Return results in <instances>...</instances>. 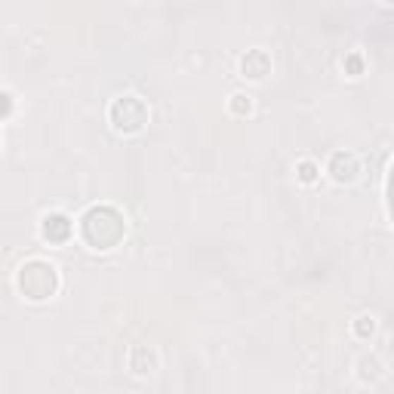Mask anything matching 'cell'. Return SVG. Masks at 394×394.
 Returning <instances> with one entry per match:
<instances>
[{
  "instance_id": "cell-5",
  "label": "cell",
  "mask_w": 394,
  "mask_h": 394,
  "mask_svg": "<svg viewBox=\"0 0 394 394\" xmlns=\"http://www.w3.org/2000/svg\"><path fill=\"white\" fill-rule=\"evenodd\" d=\"M357 173H360V166H357V157L351 154V151H336V154H333L330 176L336 182H355Z\"/></svg>"
},
{
  "instance_id": "cell-9",
  "label": "cell",
  "mask_w": 394,
  "mask_h": 394,
  "mask_svg": "<svg viewBox=\"0 0 394 394\" xmlns=\"http://www.w3.org/2000/svg\"><path fill=\"white\" fill-rule=\"evenodd\" d=\"M228 108H231V114H238V117H244L253 111V96H247V93H234L228 99Z\"/></svg>"
},
{
  "instance_id": "cell-14",
  "label": "cell",
  "mask_w": 394,
  "mask_h": 394,
  "mask_svg": "<svg viewBox=\"0 0 394 394\" xmlns=\"http://www.w3.org/2000/svg\"><path fill=\"white\" fill-rule=\"evenodd\" d=\"M382 4H391V0H382Z\"/></svg>"
},
{
  "instance_id": "cell-3",
  "label": "cell",
  "mask_w": 394,
  "mask_h": 394,
  "mask_svg": "<svg viewBox=\"0 0 394 394\" xmlns=\"http://www.w3.org/2000/svg\"><path fill=\"white\" fill-rule=\"evenodd\" d=\"M108 117H111L117 133H139L148 123V108L139 96H121V99H114Z\"/></svg>"
},
{
  "instance_id": "cell-6",
  "label": "cell",
  "mask_w": 394,
  "mask_h": 394,
  "mask_svg": "<svg viewBox=\"0 0 394 394\" xmlns=\"http://www.w3.org/2000/svg\"><path fill=\"white\" fill-rule=\"evenodd\" d=\"M71 231H74V225L68 216H62V213H53L44 219V238L49 244H65V240L71 238Z\"/></svg>"
},
{
  "instance_id": "cell-11",
  "label": "cell",
  "mask_w": 394,
  "mask_h": 394,
  "mask_svg": "<svg viewBox=\"0 0 394 394\" xmlns=\"http://www.w3.org/2000/svg\"><path fill=\"white\" fill-rule=\"evenodd\" d=\"M373 333H376V321H373V317L370 314L357 317V321H355V336L357 339H370Z\"/></svg>"
},
{
  "instance_id": "cell-8",
  "label": "cell",
  "mask_w": 394,
  "mask_h": 394,
  "mask_svg": "<svg viewBox=\"0 0 394 394\" xmlns=\"http://www.w3.org/2000/svg\"><path fill=\"white\" fill-rule=\"evenodd\" d=\"M360 379L364 382H376V379H382V364L376 357H364L360 360Z\"/></svg>"
},
{
  "instance_id": "cell-13",
  "label": "cell",
  "mask_w": 394,
  "mask_h": 394,
  "mask_svg": "<svg viewBox=\"0 0 394 394\" xmlns=\"http://www.w3.org/2000/svg\"><path fill=\"white\" fill-rule=\"evenodd\" d=\"M10 111H13V96L6 90H0V117H6Z\"/></svg>"
},
{
  "instance_id": "cell-4",
  "label": "cell",
  "mask_w": 394,
  "mask_h": 394,
  "mask_svg": "<svg viewBox=\"0 0 394 394\" xmlns=\"http://www.w3.org/2000/svg\"><path fill=\"white\" fill-rule=\"evenodd\" d=\"M268 71H271V56H268L265 49H250V53L240 59V74L250 80H262Z\"/></svg>"
},
{
  "instance_id": "cell-2",
  "label": "cell",
  "mask_w": 394,
  "mask_h": 394,
  "mask_svg": "<svg viewBox=\"0 0 394 394\" xmlns=\"http://www.w3.org/2000/svg\"><path fill=\"white\" fill-rule=\"evenodd\" d=\"M19 290L25 299L31 302H44L59 290V274L56 265L44 262V259H31L19 268Z\"/></svg>"
},
{
  "instance_id": "cell-10",
  "label": "cell",
  "mask_w": 394,
  "mask_h": 394,
  "mask_svg": "<svg viewBox=\"0 0 394 394\" xmlns=\"http://www.w3.org/2000/svg\"><path fill=\"white\" fill-rule=\"evenodd\" d=\"M296 176L305 182V185H312V182H317V176H321V166H317L314 161H302L296 166Z\"/></svg>"
},
{
  "instance_id": "cell-7",
  "label": "cell",
  "mask_w": 394,
  "mask_h": 394,
  "mask_svg": "<svg viewBox=\"0 0 394 394\" xmlns=\"http://www.w3.org/2000/svg\"><path fill=\"white\" fill-rule=\"evenodd\" d=\"M130 370L136 376H151L157 370V355L148 345H136L130 351Z\"/></svg>"
},
{
  "instance_id": "cell-12",
  "label": "cell",
  "mask_w": 394,
  "mask_h": 394,
  "mask_svg": "<svg viewBox=\"0 0 394 394\" xmlns=\"http://www.w3.org/2000/svg\"><path fill=\"white\" fill-rule=\"evenodd\" d=\"M345 71L351 74V78H357V74L364 71V59H360V56H348L345 59Z\"/></svg>"
},
{
  "instance_id": "cell-1",
  "label": "cell",
  "mask_w": 394,
  "mask_h": 394,
  "mask_svg": "<svg viewBox=\"0 0 394 394\" xmlns=\"http://www.w3.org/2000/svg\"><path fill=\"white\" fill-rule=\"evenodd\" d=\"M80 234L93 250H111L114 244H121V238L127 234L123 216L111 207H93L87 216L80 219Z\"/></svg>"
}]
</instances>
